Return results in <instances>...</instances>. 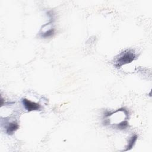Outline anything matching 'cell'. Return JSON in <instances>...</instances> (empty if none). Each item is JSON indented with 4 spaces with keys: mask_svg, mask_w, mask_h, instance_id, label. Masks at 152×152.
I'll list each match as a JSON object with an SVG mask.
<instances>
[{
    "mask_svg": "<svg viewBox=\"0 0 152 152\" xmlns=\"http://www.w3.org/2000/svg\"><path fill=\"white\" fill-rule=\"evenodd\" d=\"M136 58V55L132 51H127L123 52L119 58L116 61L115 65L116 67H120L124 65L129 64L135 60Z\"/></svg>",
    "mask_w": 152,
    "mask_h": 152,
    "instance_id": "obj_1",
    "label": "cell"
},
{
    "mask_svg": "<svg viewBox=\"0 0 152 152\" xmlns=\"http://www.w3.org/2000/svg\"><path fill=\"white\" fill-rule=\"evenodd\" d=\"M22 103L25 109L29 112L33 111H38L41 109L40 104L34 102H32L27 99H23Z\"/></svg>",
    "mask_w": 152,
    "mask_h": 152,
    "instance_id": "obj_2",
    "label": "cell"
},
{
    "mask_svg": "<svg viewBox=\"0 0 152 152\" xmlns=\"http://www.w3.org/2000/svg\"><path fill=\"white\" fill-rule=\"evenodd\" d=\"M19 128V124L16 122H13L10 123L6 128V132L9 135L13 134L16 131H17Z\"/></svg>",
    "mask_w": 152,
    "mask_h": 152,
    "instance_id": "obj_3",
    "label": "cell"
},
{
    "mask_svg": "<svg viewBox=\"0 0 152 152\" xmlns=\"http://www.w3.org/2000/svg\"><path fill=\"white\" fill-rule=\"evenodd\" d=\"M137 138H138V136L136 134L132 136L131 138H130V140L128 141V144L127 146L126 147V149L124 151H128V150H131L133 147V146L134 145V144H135V142L137 140Z\"/></svg>",
    "mask_w": 152,
    "mask_h": 152,
    "instance_id": "obj_4",
    "label": "cell"
},
{
    "mask_svg": "<svg viewBox=\"0 0 152 152\" xmlns=\"http://www.w3.org/2000/svg\"><path fill=\"white\" fill-rule=\"evenodd\" d=\"M54 33H55V30L54 29H51L48 30V31H47L44 33H43L42 35V36L43 38H50V37L54 35Z\"/></svg>",
    "mask_w": 152,
    "mask_h": 152,
    "instance_id": "obj_5",
    "label": "cell"
},
{
    "mask_svg": "<svg viewBox=\"0 0 152 152\" xmlns=\"http://www.w3.org/2000/svg\"><path fill=\"white\" fill-rule=\"evenodd\" d=\"M128 127V122L127 121H124L116 125V128L119 129H126Z\"/></svg>",
    "mask_w": 152,
    "mask_h": 152,
    "instance_id": "obj_6",
    "label": "cell"
}]
</instances>
